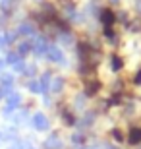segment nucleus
Returning a JSON list of instances; mask_svg holds the SVG:
<instances>
[{
	"mask_svg": "<svg viewBox=\"0 0 141 149\" xmlns=\"http://www.w3.org/2000/svg\"><path fill=\"white\" fill-rule=\"evenodd\" d=\"M128 141L130 143H141V128L139 126H135V128H131L130 130V134H128Z\"/></svg>",
	"mask_w": 141,
	"mask_h": 149,
	"instance_id": "obj_19",
	"label": "nucleus"
},
{
	"mask_svg": "<svg viewBox=\"0 0 141 149\" xmlns=\"http://www.w3.org/2000/svg\"><path fill=\"white\" fill-rule=\"evenodd\" d=\"M99 19H101V23H103L104 27H110V25L114 23V12L104 8V10L99 12Z\"/></svg>",
	"mask_w": 141,
	"mask_h": 149,
	"instance_id": "obj_18",
	"label": "nucleus"
},
{
	"mask_svg": "<svg viewBox=\"0 0 141 149\" xmlns=\"http://www.w3.org/2000/svg\"><path fill=\"white\" fill-rule=\"evenodd\" d=\"M12 27L16 29V33L19 39H33L35 35L39 33V27L37 23L29 19V17H22V19H16V22L12 23Z\"/></svg>",
	"mask_w": 141,
	"mask_h": 149,
	"instance_id": "obj_2",
	"label": "nucleus"
},
{
	"mask_svg": "<svg viewBox=\"0 0 141 149\" xmlns=\"http://www.w3.org/2000/svg\"><path fill=\"white\" fill-rule=\"evenodd\" d=\"M112 138L116 139V141H122V134H120V130H112Z\"/></svg>",
	"mask_w": 141,
	"mask_h": 149,
	"instance_id": "obj_26",
	"label": "nucleus"
},
{
	"mask_svg": "<svg viewBox=\"0 0 141 149\" xmlns=\"http://www.w3.org/2000/svg\"><path fill=\"white\" fill-rule=\"evenodd\" d=\"M41 149H64V139L60 132H49V136L41 143Z\"/></svg>",
	"mask_w": 141,
	"mask_h": 149,
	"instance_id": "obj_7",
	"label": "nucleus"
},
{
	"mask_svg": "<svg viewBox=\"0 0 141 149\" xmlns=\"http://www.w3.org/2000/svg\"><path fill=\"white\" fill-rule=\"evenodd\" d=\"M29 120H31V111L29 107H22L19 111H16L12 114V118L8 120V124H12L14 128H23V126H29Z\"/></svg>",
	"mask_w": 141,
	"mask_h": 149,
	"instance_id": "obj_6",
	"label": "nucleus"
},
{
	"mask_svg": "<svg viewBox=\"0 0 141 149\" xmlns=\"http://www.w3.org/2000/svg\"><path fill=\"white\" fill-rule=\"evenodd\" d=\"M99 91V81H89L85 85V97L87 95H95Z\"/></svg>",
	"mask_w": 141,
	"mask_h": 149,
	"instance_id": "obj_21",
	"label": "nucleus"
},
{
	"mask_svg": "<svg viewBox=\"0 0 141 149\" xmlns=\"http://www.w3.org/2000/svg\"><path fill=\"white\" fill-rule=\"evenodd\" d=\"M133 81H135L137 85H141V70L137 72V76H135V79H133Z\"/></svg>",
	"mask_w": 141,
	"mask_h": 149,
	"instance_id": "obj_28",
	"label": "nucleus"
},
{
	"mask_svg": "<svg viewBox=\"0 0 141 149\" xmlns=\"http://www.w3.org/2000/svg\"><path fill=\"white\" fill-rule=\"evenodd\" d=\"M60 120H62L64 126H76L77 124V118H76V114H74V111L68 109V107H64V109L60 111Z\"/></svg>",
	"mask_w": 141,
	"mask_h": 149,
	"instance_id": "obj_14",
	"label": "nucleus"
},
{
	"mask_svg": "<svg viewBox=\"0 0 141 149\" xmlns=\"http://www.w3.org/2000/svg\"><path fill=\"white\" fill-rule=\"evenodd\" d=\"M79 149H101L99 145H81Z\"/></svg>",
	"mask_w": 141,
	"mask_h": 149,
	"instance_id": "obj_27",
	"label": "nucleus"
},
{
	"mask_svg": "<svg viewBox=\"0 0 141 149\" xmlns=\"http://www.w3.org/2000/svg\"><path fill=\"white\" fill-rule=\"evenodd\" d=\"M31 43H33V52H31V56H35L37 60H43L44 54H47V50H49V47L52 45V41H50V37L47 33L39 31V33L31 39Z\"/></svg>",
	"mask_w": 141,
	"mask_h": 149,
	"instance_id": "obj_3",
	"label": "nucleus"
},
{
	"mask_svg": "<svg viewBox=\"0 0 141 149\" xmlns=\"http://www.w3.org/2000/svg\"><path fill=\"white\" fill-rule=\"evenodd\" d=\"M66 91V77L64 76H52V81H50V87H49V93L52 97H58Z\"/></svg>",
	"mask_w": 141,
	"mask_h": 149,
	"instance_id": "obj_10",
	"label": "nucleus"
},
{
	"mask_svg": "<svg viewBox=\"0 0 141 149\" xmlns=\"http://www.w3.org/2000/svg\"><path fill=\"white\" fill-rule=\"evenodd\" d=\"M8 149H27V141L25 139H19V141H16V143H12V145H8Z\"/></svg>",
	"mask_w": 141,
	"mask_h": 149,
	"instance_id": "obj_23",
	"label": "nucleus"
},
{
	"mask_svg": "<svg viewBox=\"0 0 141 149\" xmlns=\"http://www.w3.org/2000/svg\"><path fill=\"white\" fill-rule=\"evenodd\" d=\"M23 103H25V97H23V93L19 91V89H14L8 97H6L4 101H2V107H0V118L2 120H10L12 114L16 111H19L23 107Z\"/></svg>",
	"mask_w": 141,
	"mask_h": 149,
	"instance_id": "obj_1",
	"label": "nucleus"
},
{
	"mask_svg": "<svg viewBox=\"0 0 141 149\" xmlns=\"http://www.w3.org/2000/svg\"><path fill=\"white\" fill-rule=\"evenodd\" d=\"M0 145H2V130H0Z\"/></svg>",
	"mask_w": 141,
	"mask_h": 149,
	"instance_id": "obj_29",
	"label": "nucleus"
},
{
	"mask_svg": "<svg viewBox=\"0 0 141 149\" xmlns=\"http://www.w3.org/2000/svg\"><path fill=\"white\" fill-rule=\"evenodd\" d=\"M44 60L49 62V64H56V66H68V60H66V54L64 50L60 49L56 43H52L47 50V54H44Z\"/></svg>",
	"mask_w": 141,
	"mask_h": 149,
	"instance_id": "obj_5",
	"label": "nucleus"
},
{
	"mask_svg": "<svg viewBox=\"0 0 141 149\" xmlns=\"http://www.w3.org/2000/svg\"><path fill=\"white\" fill-rule=\"evenodd\" d=\"M0 87H6V89H17V76L12 74L10 70H4L0 72Z\"/></svg>",
	"mask_w": 141,
	"mask_h": 149,
	"instance_id": "obj_12",
	"label": "nucleus"
},
{
	"mask_svg": "<svg viewBox=\"0 0 141 149\" xmlns=\"http://www.w3.org/2000/svg\"><path fill=\"white\" fill-rule=\"evenodd\" d=\"M70 143L72 145H77V147H81V145H85V138H83V134L76 132L70 136Z\"/></svg>",
	"mask_w": 141,
	"mask_h": 149,
	"instance_id": "obj_20",
	"label": "nucleus"
},
{
	"mask_svg": "<svg viewBox=\"0 0 141 149\" xmlns=\"http://www.w3.org/2000/svg\"><path fill=\"white\" fill-rule=\"evenodd\" d=\"M19 139H22V136H19V130L17 128H14L12 124L2 128V143L12 145V143H16V141H19Z\"/></svg>",
	"mask_w": 141,
	"mask_h": 149,
	"instance_id": "obj_9",
	"label": "nucleus"
},
{
	"mask_svg": "<svg viewBox=\"0 0 141 149\" xmlns=\"http://www.w3.org/2000/svg\"><path fill=\"white\" fill-rule=\"evenodd\" d=\"M4 70H8V64H6L4 54H0V72H4Z\"/></svg>",
	"mask_w": 141,
	"mask_h": 149,
	"instance_id": "obj_25",
	"label": "nucleus"
},
{
	"mask_svg": "<svg viewBox=\"0 0 141 149\" xmlns=\"http://www.w3.org/2000/svg\"><path fill=\"white\" fill-rule=\"evenodd\" d=\"M35 2H44V0H35Z\"/></svg>",
	"mask_w": 141,
	"mask_h": 149,
	"instance_id": "obj_30",
	"label": "nucleus"
},
{
	"mask_svg": "<svg viewBox=\"0 0 141 149\" xmlns=\"http://www.w3.org/2000/svg\"><path fill=\"white\" fill-rule=\"evenodd\" d=\"M23 87L31 95H41V85H39L37 77H35V79H23Z\"/></svg>",
	"mask_w": 141,
	"mask_h": 149,
	"instance_id": "obj_17",
	"label": "nucleus"
},
{
	"mask_svg": "<svg viewBox=\"0 0 141 149\" xmlns=\"http://www.w3.org/2000/svg\"><path fill=\"white\" fill-rule=\"evenodd\" d=\"M122 66H124V64H122V58H118V56H112V58H110V68H112L114 72H120Z\"/></svg>",
	"mask_w": 141,
	"mask_h": 149,
	"instance_id": "obj_22",
	"label": "nucleus"
},
{
	"mask_svg": "<svg viewBox=\"0 0 141 149\" xmlns=\"http://www.w3.org/2000/svg\"><path fill=\"white\" fill-rule=\"evenodd\" d=\"M14 50H16L22 58H29V56H31V52H33L31 39H19V41L14 45Z\"/></svg>",
	"mask_w": 141,
	"mask_h": 149,
	"instance_id": "obj_11",
	"label": "nucleus"
},
{
	"mask_svg": "<svg viewBox=\"0 0 141 149\" xmlns=\"http://www.w3.org/2000/svg\"><path fill=\"white\" fill-rule=\"evenodd\" d=\"M39 74L41 72H39L37 60H35V62H27V64H25V70H23V74L19 77H22V79H35Z\"/></svg>",
	"mask_w": 141,
	"mask_h": 149,
	"instance_id": "obj_15",
	"label": "nucleus"
},
{
	"mask_svg": "<svg viewBox=\"0 0 141 149\" xmlns=\"http://www.w3.org/2000/svg\"><path fill=\"white\" fill-rule=\"evenodd\" d=\"M85 107H87V99H85V93H77L72 101V111L74 112H85Z\"/></svg>",
	"mask_w": 141,
	"mask_h": 149,
	"instance_id": "obj_16",
	"label": "nucleus"
},
{
	"mask_svg": "<svg viewBox=\"0 0 141 149\" xmlns=\"http://www.w3.org/2000/svg\"><path fill=\"white\" fill-rule=\"evenodd\" d=\"M29 126H31V130H35V132H39V134L50 132V118L44 114L43 111H35V112H31Z\"/></svg>",
	"mask_w": 141,
	"mask_h": 149,
	"instance_id": "obj_4",
	"label": "nucleus"
},
{
	"mask_svg": "<svg viewBox=\"0 0 141 149\" xmlns=\"http://www.w3.org/2000/svg\"><path fill=\"white\" fill-rule=\"evenodd\" d=\"M19 2L22 0H0V16L10 17L12 23H14V14H16Z\"/></svg>",
	"mask_w": 141,
	"mask_h": 149,
	"instance_id": "obj_8",
	"label": "nucleus"
},
{
	"mask_svg": "<svg viewBox=\"0 0 141 149\" xmlns=\"http://www.w3.org/2000/svg\"><path fill=\"white\" fill-rule=\"evenodd\" d=\"M8 49V45H6V37H4V31H0V54H4Z\"/></svg>",
	"mask_w": 141,
	"mask_h": 149,
	"instance_id": "obj_24",
	"label": "nucleus"
},
{
	"mask_svg": "<svg viewBox=\"0 0 141 149\" xmlns=\"http://www.w3.org/2000/svg\"><path fill=\"white\" fill-rule=\"evenodd\" d=\"M52 76H54V74L50 72V70H44V72H41V74L37 76L39 85H41V95H47V93H49V87H50V81H52Z\"/></svg>",
	"mask_w": 141,
	"mask_h": 149,
	"instance_id": "obj_13",
	"label": "nucleus"
}]
</instances>
